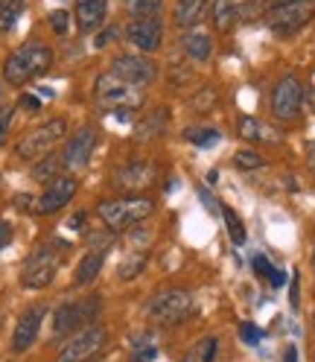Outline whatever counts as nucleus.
<instances>
[{
	"instance_id": "f257e3e1",
	"label": "nucleus",
	"mask_w": 315,
	"mask_h": 362,
	"mask_svg": "<svg viewBox=\"0 0 315 362\" xmlns=\"http://www.w3.org/2000/svg\"><path fill=\"white\" fill-rule=\"evenodd\" d=\"M53 67V50L44 41H27L18 50L9 53L4 62V82L12 88H20L38 76H44Z\"/></svg>"
},
{
	"instance_id": "f03ea898",
	"label": "nucleus",
	"mask_w": 315,
	"mask_h": 362,
	"mask_svg": "<svg viewBox=\"0 0 315 362\" xmlns=\"http://www.w3.org/2000/svg\"><path fill=\"white\" fill-rule=\"evenodd\" d=\"M97 214H100L102 228L117 234V231H129V228H134V225H141L143 219H149L155 214V202L149 196H141V193H129V196H120V199L100 202Z\"/></svg>"
},
{
	"instance_id": "7ed1b4c3",
	"label": "nucleus",
	"mask_w": 315,
	"mask_h": 362,
	"mask_svg": "<svg viewBox=\"0 0 315 362\" xmlns=\"http://www.w3.org/2000/svg\"><path fill=\"white\" fill-rule=\"evenodd\" d=\"M94 97L97 103L105 108V111H117V117H129L134 108H141L146 94L143 88H134L129 82H123L120 76L114 74H102L97 76V85H94Z\"/></svg>"
},
{
	"instance_id": "20e7f679",
	"label": "nucleus",
	"mask_w": 315,
	"mask_h": 362,
	"mask_svg": "<svg viewBox=\"0 0 315 362\" xmlns=\"http://www.w3.org/2000/svg\"><path fill=\"white\" fill-rule=\"evenodd\" d=\"M61 260H64V243L38 245L35 252L24 260V269H20V284H24L27 289H47L59 275Z\"/></svg>"
},
{
	"instance_id": "39448f33",
	"label": "nucleus",
	"mask_w": 315,
	"mask_h": 362,
	"mask_svg": "<svg viewBox=\"0 0 315 362\" xmlns=\"http://www.w3.org/2000/svg\"><path fill=\"white\" fill-rule=\"evenodd\" d=\"M315 18V0H278L266 12V27L280 38L301 33Z\"/></svg>"
},
{
	"instance_id": "423d86ee",
	"label": "nucleus",
	"mask_w": 315,
	"mask_h": 362,
	"mask_svg": "<svg viewBox=\"0 0 315 362\" xmlns=\"http://www.w3.org/2000/svg\"><path fill=\"white\" fill-rule=\"evenodd\" d=\"M67 134V120L64 117H50L38 126H32L27 134H20V141L15 144V155L20 161H38V158L50 155V149Z\"/></svg>"
},
{
	"instance_id": "0eeeda50",
	"label": "nucleus",
	"mask_w": 315,
	"mask_h": 362,
	"mask_svg": "<svg viewBox=\"0 0 315 362\" xmlns=\"http://www.w3.org/2000/svg\"><path fill=\"white\" fill-rule=\"evenodd\" d=\"M190 307H193V296L184 286H167L155 292V298L146 307V315L155 325H178L190 313Z\"/></svg>"
},
{
	"instance_id": "6e6552de",
	"label": "nucleus",
	"mask_w": 315,
	"mask_h": 362,
	"mask_svg": "<svg viewBox=\"0 0 315 362\" xmlns=\"http://www.w3.org/2000/svg\"><path fill=\"white\" fill-rule=\"evenodd\" d=\"M100 307H102V301H100L97 296H88V298H82V301H67V304H61V307L53 313V333H56V336H71V333L88 327V325H91L97 315H100Z\"/></svg>"
},
{
	"instance_id": "1a4fd4ad",
	"label": "nucleus",
	"mask_w": 315,
	"mask_h": 362,
	"mask_svg": "<svg viewBox=\"0 0 315 362\" xmlns=\"http://www.w3.org/2000/svg\"><path fill=\"white\" fill-rule=\"evenodd\" d=\"M105 342H108V330L102 325H88L67 339V345L59 354V362H88L105 348Z\"/></svg>"
},
{
	"instance_id": "9d476101",
	"label": "nucleus",
	"mask_w": 315,
	"mask_h": 362,
	"mask_svg": "<svg viewBox=\"0 0 315 362\" xmlns=\"http://www.w3.org/2000/svg\"><path fill=\"white\" fill-rule=\"evenodd\" d=\"M304 105V85L295 74H286L272 88V115L278 120H295Z\"/></svg>"
},
{
	"instance_id": "9b49d317",
	"label": "nucleus",
	"mask_w": 315,
	"mask_h": 362,
	"mask_svg": "<svg viewBox=\"0 0 315 362\" xmlns=\"http://www.w3.org/2000/svg\"><path fill=\"white\" fill-rule=\"evenodd\" d=\"M108 74L120 76L123 82H129L134 88H146L149 82H155L158 67H155L152 59H146L141 53H120V56H114V62H111Z\"/></svg>"
},
{
	"instance_id": "f8f14e48",
	"label": "nucleus",
	"mask_w": 315,
	"mask_h": 362,
	"mask_svg": "<svg viewBox=\"0 0 315 362\" xmlns=\"http://www.w3.org/2000/svg\"><path fill=\"white\" fill-rule=\"evenodd\" d=\"M79 185L73 175H56L53 181H47V187H44V193L35 199V214L41 216H50V214H59L61 208H67L73 202Z\"/></svg>"
},
{
	"instance_id": "ddd939ff",
	"label": "nucleus",
	"mask_w": 315,
	"mask_h": 362,
	"mask_svg": "<svg viewBox=\"0 0 315 362\" xmlns=\"http://www.w3.org/2000/svg\"><path fill=\"white\" fill-rule=\"evenodd\" d=\"M126 41L141 53H158L164 44L161 18H131L126 24Z\"/></svg>"
},
{
	"instance_id": "4468645a",
	"label": "nucleus",
	"mask_w": 315,
	"mask_h": 362,
	"mask_svg": "<svg viewBox=\"0 0 315 362\" xmlns=\"http://www.w3.org/2000/svg\"><path fill=\"white\" fill-rule=\"evenodd\" d=\"M44 313H47L44 304H32V307H27L24 313L18 315L15 330H12V342H9V348L15 354H27L35 345V339L41 333V325H44Z\"/></svg>"
},
{
	"instance_id": "2eb2a0df",
	"label": "nucleus",
	"mask_w": 315,
	"mask_h": 362,
	"mask_svg": "<svg viewBox=\"0 0 315 362\" xmlns=\"http://www.w3.org/2000/svg\"><path fill=\"white\" fill-rule=\"evenodd\" d=\"M97 146V129L94 126H82L76 129V134L64 144L61 149V167L67 170H82L88 161H91V152Z\"/></svg>"
},
{
	"instance_id": "dca6fc26",
	"label": "nucleus",
	"mask_w": 315,
	"mask_h": 362,
	"mask_svg": "<svg viewBox=\"0 0 315 362\" xmlns=\"http://www.w3.org/2000/svg\"><path fill=\"white\" fill-rule=\"evenodd\" d=\"M249 4H251V0H210L208 15H210L213 30H219V33L231 30L237 21L249 12Z\"/></svg>"
},
{
	"instance_id": "f3484780",
	"label": "nucleus",
	"mask_w": 315,
	"mask_h": 362,
	"mask_svg": "<svg viewBox=\"0 0 315 362\" xmlns=\"http://www.w3.org/2000/svg\"><path fill=\"white\" fill-rule=\"evenodd\" d=\"M155 181V164L149 161H131L126 167L117 170V178L114 185L123 187V190H143Z\"/></svg>"
},
{
	"instance_id": "a211bd4d",
	"label": "nucleus",
	"mask_w": 315,
	"mask_h": 362,
	"mask_svg": "<svg viewBox=\"0 0 315 362\" xmlns=\"http://www.w3.org/2000/svg\"><path fill=\"white\" fill-rule=\"evenodd\" d=\"M108 12V0H76L73 6V21L79 33H94Z\"/></svg>"
},
{
	"instance_id": "6ab92c4d",
	"label": "nucleus",
	"mask_w": 315,
	"mask_h": 362,
	"mask_svg": "<svg viewBox=\"0 0 315 362\" xmlns=\"http://www.w3.org/2000/svg\"><path fill=\"white\" fill-rule=\"evenodd\" d=\"M208 9H210V0H178L172 21L182 30H196L201 24V18L208 15Z\"/></svg>"
},
{
	"instance_id": "aec40b11",
	"label": "nucleus",
	"mask_w": 315,
	"mask_h": 362,
	"mask_svg": "<svg viewBox=\"0 0 315 362\" xmlns=\"http://www.w3.org/2000/svg\"><path fill=\"white\" fill-rule=\"evenodd\" d=\"M182 47H184L187 59L205 64L213 59V35H208L205 30H187L182 35Z\"/></svg>"
},
{
	"instance_id": "412c9836",
	"label": "nucleus",
	"mask_w": 315,
	"mask_h": 362,
	"mask_svg": "<svg viewBox=\"0 0 315 362\" xmlns=\"http://www.w3.org/2000/svg\"><path fill=\"white\" fill-rule=\"evenodd\" d=\"M105 266V255L102 252H88L82 255V260L76 263V272H73V286H91L97 278H100V272Z\"/></svg>"
},
{
	"instance_id": "4be33fe9",
	"label": "nucleus",
	"mask_w": 315,
	"mask_h": 362,
	"mask_svg": "<svg viewBox=\"0 0 315 362\" xmlns=\"http://www.w3.org/2000/svg\"><path fill=\"white\" fill-rule=\"evenodd\" d=\"M164 129H167V108H155L138 126H134V138L152 141V138H158V134H164Z\"/></svg>"
},
{
	"instance_id": "5701e85b",
	"label": "nucleus",
	"mask_w": 315,
	"mask_h": 362,
	"mask_svg": "<svg viewBox=\"0 0 315 362\" xmlns=\"http://www.w3.org/2000/svg\"><path fill=\"white\" fill-rule=\"evenodd\" d=\"M24 6H27V0H0V35H9L18 27Z\"/></svg>"
},
{
	"instance_id": "b1692460",
	"label": "nucleus",
	"mask_w": 315,
	"mask_h": 362,
	"mask_svg": "<svg viewBox=\"0 0 315 362\" xmlns=\"http://www.w3.org/2000/svg\"><path fill=\"white\" fill-rule=\"evenodd\" d=\"M158 359V348L152 342L149 333H138L131 339V362H155Z\"/></svg>"
},
{
	"instance_id": "393cba45",
	"label": "nucleus",
	"mask_w": 315,
	"mask_h": 362,
	"mask_svg": "<svg viewBox=\"0 0 315 362\" xmlns=\"http://www.w3.org/2000/svg\"><path fill=\"white\" fill-rule=\"evenodd\" d=\"M213 359H216V336H208L196 342L178 362H213Z\"/></svg>"
},
{
	"instance_id": "a878e982",
	"label": "nucleus",
	"mask_w": 315,
	"mask_h": 362,
	"mask_svg": "<svg viewBox=\"0 0 315 362\" xmlns=\"http://www.w3.org/2000/svg\"><path fill=\"white\" fill-rule=\"evenodd\" d=\"M239 134L245 141H275V134L266 132V126L257 117H249V115L239 117Z\"/></svg>"
},
{
	"instance_id": "bb28decb",
	"label": "nucleus",
	"mask_w": 315,
	"mask_h": 362,
	"mask_svg": "<svg viewBox=\"0 0 315 362\" xmlns=\"http://www.w3.org/2000/svg\"><path fill=\"white\" fill-rule=\"evenodd\" d=\"M59 167H61V155H44V158H38L35 161V167H32V178L35 181H53L56 175H59Z\"/></svg>"
},
{
	"instance_id": "cd10ccee",
	"label": "nucleus",
	"mask_w": 315,
	"mask_h": 362,
	"mask_svg": "<svg viewBox=\"0 0 315 362\" xmlns=\"http://www.w3.org/2000/svg\"><path fill=\"white\" fill-rule=\"evenodd\" d=\"M146 260H149V255L146 252H131L123 263H120V269H117V278L120 281H134L143 272V266H146Z\"/></svg>"
},
{
	"instance_id": "c85d7f7f",
	"label": "nucleus",
	"mask_w": 315,
	"mask_h": 362,
	"mask_svg": "<svg viewBox=\"0 0 315 362\" xmlns=\"http://www.w3.org/2000/svg\"><path fill=\"white\" fill-rule=\"evenodd\" d=\"M219 211H222V219H225V228H228V234H231L234 245H242L245 240H249V234H245V225H242V219L237 216V211H234V208H228V205H222Z\"/></svg>"
},
{
	"instance_id": "c756f323",
	"label": "nucleus",
	"mask_w": 315,
	"mask_h": 362,
	"mask_svg": "<svg viewBox=\"0 0 315 362\" xmlns=\"http://www.w3.org/2000/svg\"><path fill=\"white\" fill-rule=\"evenodd\" d=\"M184 138L190 144H196V146H210V144L219 141V129H213V126H190L184 132Z\"/></svg>"
},
{
	"instance_id": "7c9ffc66",
	"label": "nucleus",
	"mask_w": 315,
	"mask_h": 362,
	"mask_svg": "<svg viewBox=\"0 0 315 362\" xmlns=\"http://www.w3.org/2000/svg\"><path fill=\"white\" fill-rule=\"evenodd\" d=\"M164 0H131V18H161Z\"/></svg>"
},
{
	"instance_id": "2f4dec72",
	"label": "nucleus",
	"mask_w": 315,
	"mask_h": 362,
	"mask_svg": "<svg viewBox=\"0 0 315 362\" xmlns=\"http://www.w3.org/2000/svg\"><path fill=\"white\" fill-rule=\"evenodd\" d=\"M216 103H219V97H216L213 88H198L196 94L190 97V108L193 111H213Z\"/></svg>"
},
{
	"instance_id": "473e14b6",
	"label": "nucleus",
	"mask_w": 315,
	"mask_h": 362,
	"mask_svg": "<svg viewBox=\"0 0 315 362\" xmlns=\"http://www.w3.org/2000/svg\"><path fill=\"white\" fill-rule=\"evenodd\" d=\"M234 164L239 170H260V167H266V158L257 149H239V152H234Z\"/></svg>"
},
{
	"instance_id": "72a5a7b5",
	"label": "nucleus",
	"mask_w": 315,
	"mask_h": 362,
	"mask_svg": "<svg viewBox=\"0 0 315 362\" xmlns=\"http://www.w3.org/2000/svg\"><path fill=\"white\" fill-rule=\"evenodd\" d=\"M239 336H242V342H245V345H260L263 330L254 327V325H242V327H239Z\"/></svg>"
},
{
	"instance_id": "f704fd0d",
	"label": "nucleus",
	"mask_w": 315,
	"mask_h": 362,
	"mask_svg": "<svg viewBox=\"0 0 315 362\" xmlns=\"http://www.w3.org/2000/svg\"><path fill=\"white\" fill-rule=\"evenodd\" d=\"M251 266H254V272H257V275H260V278H268V275H272V269H275V266H272V263H268V260H266L263 255H257V257L251 260Z\"/></svg>"
},
{
	"instance_id": "c9c22d12",
	"label": "nucleus",
	"mask_w": 315,
	"mask_h": 362,
	"mask_svg": "<svg viewBox=\"0 0 315 362\" xmlns=\"http://www.w3.org/2000/svg\"><path fill=\"white\" fill-rule=\"evenodd\" d=\"M50 24H53L56 33H64V30H67V12H64V9L50 12Z\"/></svg>"
},
{
	"instance_id": "e433bc0d",
	"label": "nucleus",
	"mask_w": 315,
	"mask_h": 362,
	"mask_svg": "<svg viewBox=\"0 0 315 362\" xmlns=\"http://www.w3.org/2000/svg\"><path fill=\"white\" fill-rule=\"evenodd\" d=\"M9 126H12V108H6L4 115H0V146H4V141H6Z\"/></svg>"
},
{
	"instance_id": "4c0bfd02",
	"label": "nucleus",
	"mask_w": 315,
	"mask_h": 362,
	"mask_svg": "<svg viewBox=\"0 0 315 362\" xmlns=\"http://www.w3.org/2000/svg\"><path fill=\"white\" fill-rule=\"evenodd\" d=\"M18 105L24 108V111H38V108H41V100H38V97H32V94H20Z\"/></svg>"
},
{
	"instance_id": "58836bf2",
	"label": "nucleus",
	"mask_w": 315,
	"mask_h": 362,
	"mask_svg": "<svg viewBox=\"0 0 315 362\" xmlns=\"http://www.w3.org/2000/svg\"><path fill=\"white\" fill-rule=\"evenodd\" d=\"M9 240H12V225L0 219V252H4V248L9 245Z\"/></svg>"
},
{
	"instance_id": "ea45409f",
	"label": "nucleus",
	"mask_w": 315,
	"mask_h": 362,
	"mask_svg": "<svg viewBox=\"0 0 315 362\" xmlns=\"http://www.w3.org/2000/svg\"><path fill=\"white\" fill-rule=\"evenodd\" d=\"M178 79H193V74L190 71H184V67H182V71H178V67L172 64V71H170V82L178 88Z\"/></svg>"
},
{
	"instance_id": "a19ab883",
	"label": "nucleus",
	"mask_w": 315,
	"mask_h": 362,
	"mask_svg": "<svg viewBox=\"0 0 315 362\" xmlns=\"http://www.w3.org/2000/svg\"><path fill=\"white\" fill-rule=\"evenodd\" d=\"M114 38H117V30H114V27H108L105 33H100V38H97V47H105V44H108V41H114Z\"/></svg>"
},
{
	"instance_id": "79ce46f5",
	"label": "nucleus",
	"mask_w": 315,
	"mask_h": 362,
	"mask_svg": "<svg viewBox=\"0 0 315 362\" xmlns=\"http://www.w3.org/2000/svg\"><path fill=\"white\" fill-rule=\"evenodd\" d=\"M283 281H286L283 272H280V269H272V275H268V284H272V286H283Z\"/></svg>"
},
{
	"instance_id": "37998d69",
	"label": "nucleus",
	"mask_w": 315,
	"mask_h": 362,
	"mask_svg": "<svg viewBox=\"0 0 315 362\" xmlns=\"http://www.w3.org/2000/svg\"><path fill=\"white\" fill-rule=\"evenodd\" d=\"M307 167H309V173L315 175V144L307 146Z\"/></svg>"
},
{
	"instance_id": "c03bdc74",
	"label": "nucleus",
	"mask_w": 315,
	"mask_h": 362,
	"mask_svg": "<svg viewBox=\"0 0 315 362\" xmlns=\"http://www.w3.org/2000/svg\"><path fill=\"white\" fill-rule=\"evenodd\" d=\"M280 362H298V351H295V345H286V351H283V359Z\"/></svg>"
},
{
	"instance_id": "a18cd8bd",
	"label": "nucleus",
	"mask_w": 315,
	"mask_h": 362,
	"mask_svg": "<svg viewBox=\"0 0 315 362\" xmlns=\"http://www.w3.org/2000/svg\"><path fill=\"white\" fill-rule=\"evenodd\" d=\"M6 111V90H4V82H0V115Z\"/></svg>"
},
{
	"instance_id": "49530a36",
	"label": "nucleus",
	"mask_w": 315,
	"mask_h": 362,
	"mask_svg": "<svg viewBox=\"0 0 315 362\" xmlns=\"http://www.w3.org/2000/svg\"><path fill=\"white\" fill-rule=\"evenodd\" d=\"M82 219H85V214H76V216L71 219V228H82Z\"/></svg>"
},
{
	"instance_id": "de8ad7c7",
	"label": "nucleus",
	"mask_w": 315,
	"mask_h": 362,
	"mask_svg": "<svg viewBox=\"0 0 315 362\" xmlns=\"http://www.w3.org/2000/svg\"><path fill=\"white\" fill-rule=\"evenodd\" d=\"M312 269H315V248H312Z\"/></svg>"
}]
</instances>
